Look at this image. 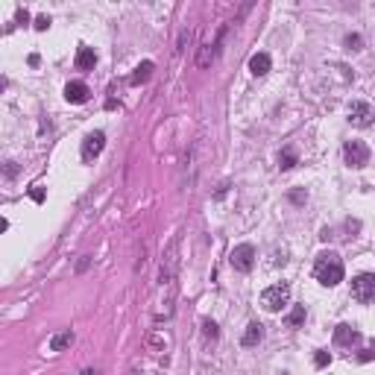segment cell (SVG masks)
Returning <instances> with one entry per match:
<instances>
[{
    "label": "cell",
    "mask_w": 375,
    "mask_h": 375,
    "mask_svg": "<svg viewBox=\"0 0 375 375\" xmlns=\"http://www.w3.org/2000/svg\"><path fill=\"white\" fill-rule=\"evenodd\" d=\"M314 275L317 282L325 285V288H334L343 282V261L337 252H320L317 261H314Z\"/></svg>",
    "instance_id": "cell-1"
},
{
    "label": "cell",
    "mask_w": 375,
    "mask_h": 375,
    "mask_svg": "<svg viewBox=\"0 0 375 375\" xmlns=\"http://www.w3.org/2000/svg\"><path fill=\"white\" fill-rule=\"evenodd\" d=\"M288 299H290V288L285 282H278V285H270V288L261 293V308L270 311V314H275V311H282V308L288 305Z\"/></svg>",
    "instance_id": "cell-2"
},
{
    "label": "cell",
    "mask_w": 375,
    "mask_h": 375,
    "mask_svg": "<svg viewBox=\"0 0 375 375\" xmlns=\"http://www.w3.org/2000/svg\"><path fill=\"white\" fill-rule=\"evenodd\" d=\"M352 299L360 305L375 302V273H360L352 278Z\"/></svg>",
    "instance_id": "cell-3"
},
{
    "label": "cell",
    "mask_w": 375,
    "mask_h": 375,
    "mask_svg": "<svg viewBox=\"0 0 375 375\" xmlns=\"http://www.w3.org/2000/svg\"><path fill=\"white\" fill-rule=\"evenodd\" d=\"M343 158H346V164L349 167H366L369 164V147L363 144V141H346V147H343Z\"/></svg>",
    "instance_id": "cell-4"
},
{
    "label": "cell",
    "mask_w": 375,
    "mask_h": 375,
    "mask_svg": "<svg viewBox=\"0 0 375 375\" xmlns=\"http://www.w3.org/2000/svg\"><path fill=\"white\" fill-rule=\"evenodd\" d=\"M229 264L238 270V273H249L252 267H255V246L252 243H240L232 249V255H229Z\"/></svg>",
    "instance_id": "cell-5"
},
{
    "label": "cell",
    "mask_w": 375,
    "mask_h": 375,
    "mask_svg": "<svg viewBox=\"0 0 375 375\" xmlns=\"http://www.w3.org/2000/svg\"><path fill=\"white\" fill-rule=\"evenodd\" d=\"M349 123L352 126H358V129H366V126H372L375 123V106L372 103H352L349 106Z\"/></svg>",
    "instance_id": "cell-6"
},
{
    "label": "cell",
    "mask_w": 375,
    "mask_h": 375,
    "mask_svg": "<svg viewBox=\"0 0 375 375\" xmlns=\"http://www.w3.org/2000/svg\"><path fill=\"white\" fill-rule=\"evenodd\" d=\"M103 147H106V135L103 132H88L85 141H82V158L91 161V158H97L103 153Z\"/></svg>",
    "instance_id": "cell-7"
},
{
    "label": "cell",
    "mask_w": 375,
    "mask_h": 375,
    "mask_svg": "<svg viewBox=\"0 0 375 375\" xmlns=\"http://www.w3.org/2000/svg\"><path fill=\"white\" fill-rule=\"evenodd\" d=\"M88 97H91V88L85 82H68L65 85V100L68 103H88Z\"/></svg>",
    "instance_id": "cell-8"
},
{
    "label": "cell",
    "mask_w": 375,
    "mask_h": 375,
    "mask_svg": "<svg viewBox=\"0 0 375 375\" xmlns=\"http://www.w3.org/2000/svg\"><path fill=\"white\" fill-rule=\"evenodd\" d=\"M358 340H360V334L352 328V325L343 323V325L334 328V343H337V346H352V343H358Z\"/></svg>",
    "instance_id": "cell-9"
},
{
    "label": "cell",
    "mask_w": 375,
    "mask_h": 375,
    "mask_svg": "<svg viewBox=\"0 0 375 375\" xmlns=\"http://www.w3.org/2000/svg\"><path fill=\"white\" fill-rule=\"evenodd\" d=\"M270 65H273L270 53H255V56L249 59V70H252V76H264V73H270Z\"/></svg>",
    "instance_id": "cell-10"
},
{
    "label": "cell",
    "mask_w": 375,
    "mask_h": 375,
    "mask_svg": "<svg viewBox=\"0 0 375 375\" xmlns=\"http://www.w3.org/2000/svg\"><path fill=\"white\" fill-rule=\"evenodd\" d=\"M73 331L70 328H65V331H59V334H53L50 337V352H65V349H70L73 346Z\"/></svg>",
    "instance_id": "cell-11"
},
{
    "label": "cell",
    "mask_w": 375,
    "mask_h": 375,
    "mask_svg": "<svg viewBox=\"0 0 375 375\" xmlns=\"http://www.w3.org/2000/svg\"><path fill=\"white\" fill-rule=\"evenodd\" d=\"M94 65H97V53L91 50V47H79V50H76V68L94 70Z\"/></svg>",
    "instance_id": "cell-12"
},
{
    "label": "cell",
    "mask_w": 375,
    "mask_h": 375,
    "mask_svg": "<svg viewBox=\"0 0 375 375\" xmlns=\"http://www.w3.org/2000/svg\"><path fill=\"white\" fill-rule=\"evenodd\" d=\"M264 340V325L261 323H249L246 331H243V346H258Z\"/></svg>",
    "instance_id": "cell-13"
},
{
    "label": "cell",
    "mask_w": 375,
    "mask_h": 375,
    "mask_svg": "<svg viewBox=\"0 0 375 375\" xmlns=\"http://www.w3.org/2000/svg\"><path fill=\"white\" fill-rule=\"evenodd\" d=\"M153 68H155V65L150 62V59H147V62H141V65L135 68V73L129 76V82H132V85H141V82H147V79L153 76Z\"/></svg>",
    "instance_id": "cell-14"
},
{
    "label": "cell",
    "mask_w": 375,
    "mask_h": 375,
    "mask_svg": "<svg viewBox=\"0 0 375 375\" xmlns=\"http://www.w3.org/2000/svg\"><path fill=\"white\" fill-rule=\"evenodd\" d=\"M296 161H299V155H296V150H293V147H285V150L278 153V167H282V170L296 167Z\"/></svg>",
    "instance_id": "cell-15"
},
{
    "label": "cell",
    "mask_w": 375,
    "mask_h": 375,
    "mask_svg": "<svg viewBox=\"0 0 375 375\" xmlns=\"http://www.w3.org/2000/svg\"><path fill=\"white\" fill-rule=\"evenodd\" d=\"M305 323V305H296L293 311H290V317H288V325L290 328H299V325Z\"/></svg>",
    "instance_id": "cell-16"
},
{
    "label": "cell",
    "mask_w": 375,
    "mask_h": 375,
    "mask_svg": "<svg viewBox=\"0 0 375 375\" xmlns=\"http://www.w3.org/2000/svg\"><path fill=\"white\" fill-rule=\"evenodd\" d=\"M203 334H205V340H217V323H211V320H203Z\"/></svg>",
    "instance_id": "cell-17"
},
{
    "label": "cell",
    "mask_w": 375,
    "mask_h": 375,
    "mask_svg": "<svg viewBox=\"0 0 375 375\" xmlns=\"http://www.w3.org/2000/svg\"><path fill=\"white\" fill-rule=\"evenodd\" d=\"M360 35H346V50H360Z\"/></svg>",
    "instance_id": "cell-18"
},
{
    "label": "cell",
    "mask_w": 375,
    "mask_h": 375,
    "mask_svg": "<svg viewBox=\"0 0 375 375\" xmlns=\"http://www.w3.org/2000/svg\"><path fill=\"white\" fill-rule=\"evenodd\" d=\"M314 363H317V366H328V363H331V355H328V352H317V355H314Z\"/></svg>",
    "instance_id": "cell-19"
},
{
    "label": "cell",
    "mask_w": 375,
    "mask_h": 375,
    "mask_svg": "<svg viewBox=\"0 0 375 375\" xmlns=\"http://www.w3.org/2000/svg\"><path fill=\"white\" fill-rule=\"evenodd\" d=\"M33 27H35V30H41V33H44V30L50 27V18H47V15H38V18H35V24H33Z\"/></svg>",
    "instance_id": "cell-20"
},
{
    "label": "cell",
    "mask_w": 375,
    "mask_h": 375,
    "mask_svg": "<svg viewBox=\"0 0 375 375\" xmlns=\"http://www.w3.org/2000/svg\"><path fill=\"white\" fill-rule=\"evenodd\" d=\"M18 24H30V12H27V9H18Z\"/></svg>",
    "instance_id": "cell-21"
},
{
    "label": "cell",
    "mask_w": 375,
    "mask_h": 375,
    "mask_svg": "<svg viewBox=\"0 0 375 375\" xmlns=\"http://www.w3.org/2000/svg\"><path fill=\"white\" fill-rule=\"evenodd\" d=\"M30 197H33L35 203H41V200H44V191H41V188H33V194H30Z\"/></svg>",
    "instance_id": "cell-22"
},
{
    "label": "cell",
    "mask_w": 375,
    "mask_h": 375,
    "mask_svg": "<svg viewBox=\"0 0 375 375\" xmlns=\"http://www.w3.org/2000/svg\"><path fill=\"white\" fill-rule=\"evenodd\" d=\"M15 170H18L15 161H6V176H15Z\"/></svg>",
    "instance_id": "cell-23"
},
{
    "label": "cell",
    "mask_w": 375,
    "mask_h": 375,
    "mask_svg": "<svg viewBox=\"0 0 375 375\" xmlns=\"http://www.w3.org/2000/svg\"><path fill=\"white\" fill-rule=\"evenodd\" d=\"M82 375H100L97 369H82Z\"/></svg>",
    "instance_id": "cell-24"
},
{
    "label": "cell",
    "mask_w": 375,
    "mask_h": 375,
    "mask_svg": "<svg viewBox=\"0 0 375 375\" xmlns=\"http://www.w3.org/2000/svg\"><path fill=\"white\" fill-rule=\"evenodd\" d=\"M372 346H375V340H372Z\"/></svg>",
    "instance_id": "cell-25"
}]
</instances>
